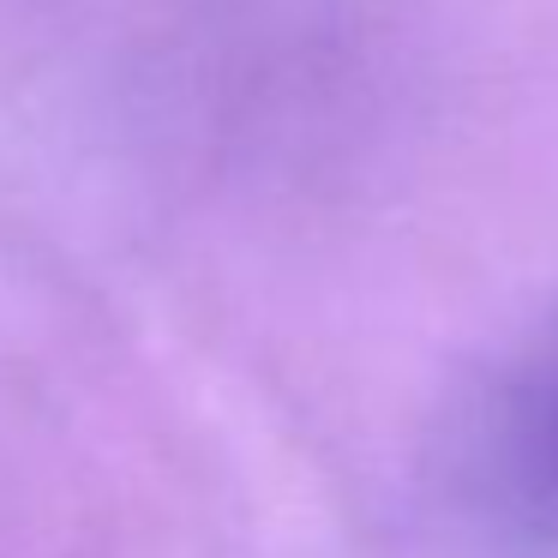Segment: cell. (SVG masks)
<instances>
[{
	"label": "cell",
	"mask_w": 558,
	"mask_h": 558,
	"mask_svg": "<svg viewBox=\"0 0 558 558\" xmlns=\"http://www.w3.org/2000/svg\"><path fill=\"white\" fill-rule=\"evenodd\" d=\"M510 474L534 510L558 517V354L534 373L510 414Z\"/></svg>",
	"instance_id": "6da1fadb"
}]
</instances>
